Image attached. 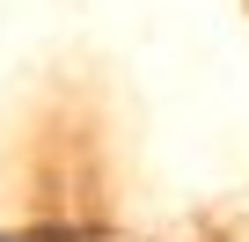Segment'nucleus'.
Here are the masks:
<instances>
[]
</instances>
